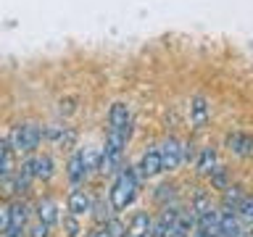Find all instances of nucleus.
<instances>
[{
  "instance_id": "nucleus-1",
  "label": "nucleus",
  "mask_w": 253,
  "mask_h": 237,
  "mask_svg": "<svg viewBox=\"0 0 253 237\" xmlns=\"http://www.w3.org/2000/svg\"><path fill=\"white\" fill-rule=\"evenodd\" d=\"M129 134H132V126L129 129H111L108 132L106 145H103V153H100V171L103 174H114L119 169L124 148H126V142H129Z\"/></svg>"
},
{
  "instance_id": "nucleus-2",
  "label": "nucleus",
  "mask_w": 253,
  "mask_h": 237,
  "mask_svg": "<svg viewBox=\"0 0 253 237\" xmlns=\"http://www.w3.org/2000/svg\"><path fill=\"white\" fill-rule=\"evenodd\" d=\"M134 195H137V174H134L132 166H126V169L119 171L114 190H111V208L124 211L134 200Z\"/></svg>"
},
{
  "instance_id": "nucleus-3",
  "label": "nucleus",
  "mask_w": 253,
  "mask_h": 237,
  "mask_svg": "<svg viewBox=\"0 0 253 237\" xmlns=\"http://www.w3.org/2000/svg\"><path fill=\"white\" fill-rule=\"evenodd\" d=\"M40 137H42V129L37 124H16L11 134H8V150H13V153H32L40 145Z\"/></svg>"
},
{
  "instance_id": "nucleus-4",
  "label": "nucleus",
  "mask_w": 253,
  "mask_h": 237,
  "mask_svg": "<svg viewBox=\"0 0 253 237\" xmlns=\"http://www.w3.org/2000/svg\"><path fill=\"white\" fill-rule=\"evenodd\" d=\"M158 156H161V169H177L182 163V142L177 137H166L158 148Z\"/></svg>"
},
{
  "instance_id": "nucleus-5",
  "label": "nucleus",
  "mask_w": 253,
  "mask_h": 237,
  "mask_svg": "<svg viewBox=\"0 0 253 237\" xmlns=\"http://www.w3.org/2000/svg\"><path fill=\"white\" fill-rule=\"evenodd\" d=\"M177 213L179 211L174 208V205H166L156 224H150V237H169L171 229H174V221H177Z\"/></svg>"
},
{
  "instance_id": "nucleus-6",
  "label": "nucleus",
  "mask_w": 253,
  "mask_h": 237,
  "mask_svg": "<svg viewBox=\"0 0 253 237\" xmlns=\"http://www.w3.org/2000/svg\"><path fill=\"white\" fill-rule=\"evenodd\" d=\"M209 118H211L209 100H206L203 95H198V98H193V103H190V121H193L195 129H203V126L209 124Z\"/></svg>"
},
{
  "instance_id": "nucleus-7",
  "label": "nucleus",
  "mask_w": 253,
  "mask_h": 237,
  "mask_svg": "<svg viewBox=\"0 0 253 237\" xmlns=\"http://www.w3.org/2000/svg\"><path fill=\"white\" fill-rule=\"evenodd\" d=\"M219 235L221 237H243L245 229L240 224V219H237V211H224L219 213Z\"/></svg>"
},
{
  "instance_id": "nucleus-8",
  "label": "nucleus",
  "mask_w": 253,
  "mask_h": 237,
  "mask_svg": "<svg viewBox=\"0 0 253 237\" xmlns=\"http://www.w3.org/2000/svg\"><path fill=\"white\" fill-rule=\"evenodd\" d=\"M108 124L111 129H129L132 126V111L126 103H114L108 111Z\"/></svg>"
},
{
  "instance_id": "nucleus-9",
  "label": "nucleus",
  "mask_w": 253,
  "mask_h": 237,
  "mask_svg": "<svg viewBox=\"0 0 253 237\" xmlns=\"http://www.w3.org/2000/svg\"><path fill=\"white\" fill-rule=\"evenodd\" d=\"M161 171L164 169H161V156H158V148L145 150L142 158H140V174L145 179H150V177H156V174H161Z\"/></svg>"
},
{
  "instance_id": "nucleus-10",
  "label": "nucleus",
  "mask_w": 253,
  "mask_h": 237,
  "mask_svg": "<svg viewBox=\"0 0 253 237\" xmlns=\"http://www.w3.org/2000/svg\"><path fill=\"white\" fill-rule=\"evenodd\" d=\"M251 148H253V140H251L245 132H232V134H227V150H229V153L245 158V156H251Z\"/></svg>"
},
{
  "instance_id": "nucleus-11",
  "label": "nucleus",
  "mask_w": 253,
  "mask_h": 237,
  "mask_svg": "<svg viewBox=\"0 0 253 237\" xmlns=\"http://www.w3.org/2000/svg\"><path fill=\"white\" fill-rule=\"evenodd\" d=\"M92 208V198L84 193V190H74V193L69 195V211L74 213V216H82Z\"/></svg>"
},
{
  "instance_id": "nucleus-12",
  "label": "nucleus",
  "mask_w": 253,
  "mask_h": 237,
  "mask_svg": "<svg viewBox=\"0 0 253 237\" xmlns=\"http://www.w3.org/2000/svg\"><path fill=\"white\" fill-rule=\"evenodd\" d=\"M195 221H198V229H201V232L211 235V237H216V235H219V213L213 211V208L203 211L201 216H195Z\"/></svg>"
},
{
  "instance_id": "nucleus-13",
  "label": "nucleus",
  "mask_w": 253,
  "mask_h": 237,
  "mask_svg": "<svg viewBox=\"0 0 253 237\" xmlns=\"http://www.w3.org/2000/svg\"><path fill=\"white\" fill-rule=\"evenodd\" d=\"M37 219L42 221V224H55L58 221V205H55V200H50V198H42V200L37 203Z\"/></svg>"
},
{
  "instance_id": "nucleus-14",
  "label": "nucleus",
  "mask_w": 253,
  "mask_h": 237,
  "mask_svg": "<svg viewBox=\"0 0 253 237\" xmlns=\"http://www.w3.org/2000/svg\"><path fill=\"white\" fill-rule=\"evenodd\" d=\"M150 216L145 211H140V213H134L132 221H129V237H150Z\"/></svg>"
},
{
  "instance_id": "nucleus-15",
  "label": "nucleus",
  "mask_w": 253,
  "mask_h": 237,
  "mask_svg": "<svg viewBox=\"0 0 253 237\" xmlns=\"http://www.w3.org/2000/svg\"><path fill=\"white\" fill-rule=\"evenodd\" d=\"M32 171H35V179H50L53 177V158L50 156L32 158Z\"/></svg>"
},
{
  "instance_id": "nucleus-16",
  "label": "nucleus",
  "mask_w": 253,
  "mask_h": 237,
  "mask_svg": "<svg viewBox=\"0 0 253 237\" xmlns=\"http://www.w3.org/2000/svg\"><path fill=\"white\" fill-rule=\"evenodd\" d=\"M84 177H87V171H84L82 153H74V156H71V161H69V179H71V185H79Z\"/></svg>"
},
{
  "instance_id": "nucleus-17",
  "label": "nucleus",
  "mask_w": 253,
  "mask_h": 237,
  "mask_svg": "<svg viewBox=\"0 0 253 237\" xmlns=\"http://www.w3.org/2000/svg\"><path fill=\"white\" fill-rule=\"evenodd\" d=\"M195 158H198V171L201 174H211L213 166H216V150L213 148H203L201 156H195Z\"/></svg>"
},
{
  "instance_id": "nucleus-18",
  "label": "nucleus",
  "mask_w": 253,
  "mask_h": 237,
  "mask_svg": "<svg viewBox=\"0 0 253 237\" xmlns=\"http://www.w3.org/2000/svg\"><path fill=\"white\" fill-rule=\"evenodd\" d=\"M11 208V227H16V229H24V224H27V205L24 203H13V205H8Z\"/></svg>"
},
{
  "instance_id": "nucleus-19",
  "label": "nucleus",
  "mask_w": 253,
  "mask_h": 237,
  "mask_svg": "<svg viewBox=\"0 0 253 237\" xmlns=\"http://www.w3.org/2000/svg\"><path fill=\"white\" fill-rule=\"evenodd\" d=\"M211 208V198H209V193H195V198H193V205H190V211L195 213V216H201L203 211H209Z\"/></svg>"
},
{
  "instance_id": "nucleus-20",
  "label": "nucleus",
  "mask_w": 253,
  "mask_h": 237,
  "mask_svg": "<svg viewBox=\"0 0 253 237\" xmlns=\"http://www.w3.org/2000/svg\"><path fill=\"white\" fill-rule=\"evenodd\" d=\"M243 198H245V195H243V190H240V187H229V185L224 187V205H227L229 211H235V208H237V203H240Z\"/></svg>"
},
{
  "instance_id": "nucleus-21",
  "label": "nucleus",
  "mask_w": 253,
  "mask_h": 237,
  "mask_svg": "<svg viewBox=\"0 0 253 237\" xmlns=\"http://www.w3.org/2000/svg\"><path fill=\"white\" fill-rule=\"evenodd\" d=\"M209 177H211V185H216L219 190H224V187H227V169H224V166H219V163H216Z\"/></svg>"
},
{
  "instance_id": "nucleus-22",
  "label": "nucleus",
  "mask_w": 253,
  "mask_h": 237,
  "mask_svg": "<svg viewBox=\"0 0 253 237\" xmlns=\"http://www.w3.org/2000/svg\"><path fill=\"white\" fill-rule=\"evenodd\" d=\"M235 211H240V216H237V219H243L245 224H248V221L253 219V200H251V198H243V200L237 203Z\"/></svg>"
},
{
  "instance_id": "nucleus-23",
  "label": "nucleus",
  "mask_w": 253,
  "mask_h": 237,
  "mask_svg": "<svg viewBox=\"0 0 253 237\" xmlns=\"http://www.w3.org/2000/svg\"><path fill=\"white\" fill-rule=\"evenodd\" d=\"M8 229H11V208L0 205V235H5Z\"/></svg>"
},
{
  "instance_id": "nucleus-24",
  "label": "nucleus",
  "mask_w": 253,
  "mask_h": 237,
  "mask_svg": "<svg viewBox=\"0 0 253 237\" xmlns=\"http://www.w3.org/2000/svg\"><path fill=\"white\" fill-rule=\"evenodd\" d=\"M174 185H161L158 187V193H156V198H158V203H166V200H174Z\"/></svg>"
},
{
  "instance_id": "nucleus-25",
  "label": "nucleus",
  "mask_w": 253,
  "mask_h": 237,
  "mask_svg": "<svg viewBox=\"0 0 253 237\" xmlns=\"http://www.w3.org/2000/svg\"><path fill=\"white\" fill-rule=\"evenodd\" d=\"M90 211H95V219H98V221H108V216H111V205L108 203H98Z\"/></svg>"
},
{
  "instance_id": "nucleus-26",
  "label": "nucleus",
  "mask_w": 253,
  "mask_h": 237,
  "mask_svg": "<svg viewBox=\"0 0 253 237\" xmlns=\"http://www.w3.org/2000/svg\"><path fill=\"white\" fill-rule=\"evenodd\" d=\"M0 193H3L5 198L16 193V179L13 177H3V185H0Z\"/></svg>"
},
{
  "instance_id": "nucleus-27",
  "label": "nucleus",
  "mask_w": 253,
  "mask_h": 237,
  "mask_svg": "<svg viewBox=\"0 0 253 237\" xmlns=\"http://www.w3.org/2000/svg\"><path fill=\"white\" fill-rule=\"evenodd\" d=\"M195 156H198V153H195V145H193V142L182 145V161H187V163H190V161H195Z\"/></svg>"
},
{
  "instance_id": "nucleus-28",
  "label": "nucleus",
  "mask_w": 253,
  "mask_h": 237,
  "mask_svg": "<svg viewBox=\"0 0 253 237\" xmlns=\"http://www.w3.org/2000/svg\"><path fill=\"white\" fill-rule=\"evenodd\" d=\"M63 227H66V235L69 237H77L79 235V221L77 219H66V221H63Z\"/></svg>"
},
{
  "instance_id": "nucleus-29",
  "label": "nucleus",
  "mask_w": 253,
  "mask_h": 237,
  "mask_svg": "<svg viewBox=\"0 0 253 237\" xmlns=\"http://www.w3.org/2000/svg\"><path fill=\"white\" fill-rule=\"evenodd\" d=\"M47 224H42V221H37L35 227H32V237H47Z\"/></svg>"
},
{
  "instance_id": "nucleus-30",
  "label": "nucleus",
  "mask_w": 253,
  "mask_h": 237,
  "mask_svg": "<svg viewBox=\"0 0 253 237\" xmlns=\"http://www.w3.org/2000/svg\"><path fill=\"white\" fill-rule=\"evenodd\" d=\"M8 156V140L0 137V163H3V158Z\"/></svg>"
},
{
  "instance_id": "nucleus-31",
  "label": "nucleus",
  "mask_w": 253,
  "mask_h": 237,
  "mask_svg": "<svg viewBox=\"0 0 253 237\" xmlns=\"http://www.w3.org/2000/svg\"><path fill=\"white\" fill-rule=\"evenodd\" d=\"M3 237H24V229H16V227H11V229H8V232H5Z\"/></svg>"
},
{
  "instance_id": "nucleus-32",
  "label": "nucleus",
  "mask_w": 253,
  "mask_h": 237,
  "mask_svg": "<svg viewBox=\"0 0 253 237\" xmlns=\"http://www.w3.org/2000/svg\"><path fill=\"white\" fill-rule=\"evenodd\" d=\"M90 237H114V235H111V229L106 227V229H98V232H92Z\"/></svg>"
},
{
  "instance_id": "nucleus-33",
  "label": "nucleus",
  "mask_w": 253,
  "mask_h": 237,
  "mask_svg": "<svg viewBox=\"0 0 253 237\" xmlns=\"http://www.w3.org/2000/svg\"><path fill=\"white\" fill-rule=\"evenodd\" d=\"M193 237H211V235H206V232H201V229H198V232H195Z\"/></svg>"
},
{
  "instance_id": "nucleus-34",
  "label": "nucleus",
  "mask_w": 253,
  "mask_h": 237,
  "mask_svg": "<svg viewBox=\"0 0 253 237\" xmlns=\"http://www.w3.org/2000/svg\"><path fill=\"white\" fill-rule=\"evenodd\" d=\"M169 237H174V235H169Z\"/></svg>"
}]
</instances>
